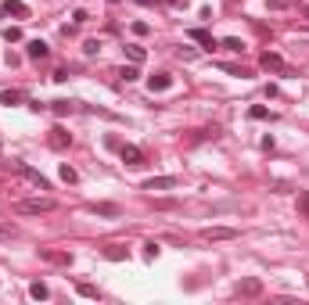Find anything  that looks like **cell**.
I'll return each instance as SVG.
<instances>
[{"mask_svg":"<svg viewBox=\"0 0 309 305\" xmlns=\"http://www.w3.org/2000/svg\"><path fill=\"white\" fill-rule=\"evenodd\" d=\"M54 208H58L54 197H25V201L14 205L18 216H43V212H54Z\"/></svg>","mask_w":309,"mask_h":305,"instance_id":"obj_1","label":"cell"},{"mask_svg":"<svg viewBox=\"0 0 309 305\" xmlns=\"http://www.w3.org/2000/svg\"><path fill=\"white\" fill-rule=\"evenodd\" d=\"M14 169H18V173H22V176H25L29 183H36V187H40V190H51V180H47V176H43V173H36V169H33V165H22V162H18V165H14Z\"/></svg>","mask_w":309,"mask_h":305,"instance_id":"obj_2","label":"cell"},{"mask_svg":"<svg viewBox=\"0 0 309 305\" xmlns=\"http://www.w3.org/2000/svg\"><path fill=\"white\" fill-rule=\"evenodd\" d=\"M202 237H205V241H234L237 230H234V226H205Z\"/></svg>","mask_w":309,"mask_h":305,"instance_id":"obj_3","label":"cell"},{"mask_svg":"<svg viewBox=\"0 0 309 305\" xmlns=\"http://www.w3.org/2000/svg\"><path fill=\"white\" fill-rule=\"evenodd\" d=\"M259 65L266 68V72H288V61H284L281 54H270V51H266V54L259 58Z\"/></svg>","mask_w":309,"mask_h":305,"instance_id":"obj_4","label":"cell"},{"mask_svg":"<svg viewBox=\"0 0 309 305\" xmlns=\"http://www.w3.org/2000/svg\"><path fill=\"white\" fill-rule=\"evenodd\" d=\"M176 176H151V180H144V190H173L176 187Z\"/></svg>","mask_w":309,"mask_h":305,"instance_id":"obj_5","label":"cell"},{"mask_svg":"<svg viewBox=\"0 0 309 305\" xmlns=\"http://www.w3.org/2000/svg\"><path fill=\"white\" fill-rule=\"evenodd\" d=\"M47 140H51V147H54V151H65V147L72 144V136H69L65 129H61V126H54V129H51V136H47Z\"/></svg>","mask_w":309,"mask_h":305,"instance_id":"obj_6","label":"cell"},{"mask_svg":"<svg viewBox=\"0 0 309 305\" xmlns=\"http://www.w3.org/2000/svg\"><path fill=\"white\" fill-rule=\"evenodd\" d=\"M148 86H151V94H162V90L173 86V75H169V72H158V75H151V79H148Z\"/></svg>","mask_w":309,"mask_h":305,"instance_id":"obj_7","label":"cell"},{"mask_svg":"<svg viewBox=\"0 0 309 305\" xmlns=\"http://www.w3.org/2000/svg\"><path fill=\"white\" fill-rule=\"evenodd\" d=\"M119 155H122V162H126V165H141V162H144L141 147H133V144H122V147H119Z\"/></svg>","mask_w":309,"mask_h":305,"instance_id":"obj_8","label":"cell"},{"mask_svg":"<svg viewBox=\"0 0 309 305\" xmlns=\"http://www.w3.org/2000/svg\"><path fill=\"white\" fill-rule=\"evenodd\" d=\"M0 11H4V14H14V18H29V7L22 4V0H4Z\"/></svg>","mask_w":309,"mask_h":305,"instance_id":"obj_9","label":"cell"},{"mask_svg":"<svg viewBox=\"0 0 309 305\" xmlns=\"http://www.w3.org/2000/svg\"><path fill=\"white\" fill-rule=\"evenodd\" d=\"M25 54L33 58V61H43V58H51V47H47V43H43V40H33V43H29V47H25Z\"/></svg>","mask_w":309,"mask_h":305,"instance_id":"obj_10","label":"cell"},{"mask_svg":"<svg viewBox=\"0 0 309 305\" xmlns=\"http://www.w3.org/2000/svg\"><path fill=\"white\" fill-rule=\"evenodd\" d=\"M259 291H262V284H259L255 277H252V280H241V284H237V295H244V298H255Z\"/></svg>","mask_w":309,"mask_h":305,"instance_id":"obj_11","label":"cell"},{"mask_svg":"<svg viewBox=\"0 0 309 305\" xmlns=\"http://www.w3.org/2000/svg\"><path fill=\"white\" fill-rule=\"evenodd\" d=\"M90 212H97V216L115 219V216H119V205H112V201H101V205H90Z\"/></svg>","mask_w":309,"mask_h":305,"instance_id":"obj_12","label":"cell"},{"mask_svg":"<svg viewBox=\"0 0 309 305\" xmlns=\"http://www.w3.org/2000/svg\"><path fill=\"white\" fill-rule=\"evenodd\" d=\"M187 36H191V40H198V43H202V47H205V51H212V47H216V40H212V36L205 33V29H191V33H187Z\"/></svg>","mask_w":309,"mask_h":305,"instance_id":"obj_13","label":"cell"},{"mask_svg":"<svg viewBox=\"0 0 309 305\" xmlns=\"http://www.w3.org/2000/svg\"><path fill=\"white\" fill-rule=\"evenodd\" d=\"M72 108H76V104L72 101H51V112L61 119V115H72Z\"/></svg>","mask_w":309,"mask_h":305,"instance_id":"obj_14","label":"cell"},{"mask_svg":"<svg viewBox=\"0 0 309 305\" xmlns=\"http://www.w3.org/2000/svg\"><path fill=\"white\" fill-rule=\"evenodd\" d=\"M126 58L133 61V65H141V61H144L148 54H144V47H137V43H130V47H126Z\"/></svg>","mask_w":309,"mask_h":305,"instance_id":"obj_15","label":"cell"},{"mask_svg":"<svg viewBox=\"0 0 309 305\" xmlns=\"http://www.w3.org/2000/svg\"><path fill=\"white\" fill-rule=\"evenodd\" d=\"M18 101H22L18 90H4V94H0V104H7V108H11V104H18Z\"/></svg>","mask_w":309,"mask_h":305,"instance_id":"obj_16","label":"cell"},{"mask_svg":"<svg viewBox=\"0 0 309 305\" xmlns=\"http://www.w3.org/2000/svg\"><path fill=\"white\" fill-rule=\"evenodd\" d=\"M223 47H227L230 54H241V51H244V43H241L237 36H227V40H223Z\"/></svg>","mask_w":309,"mask_h":305,"instance_id":"obj_17","label":"cell"},{"mask_svg":"<svg viewBox=\"0 0 309 305\" xmlns=\"http://www.w3.org/2000/svg\"><path fill=\"white\" fill-rule=\"evenodd\" d=\"M266 7L270 11H291V7H295V0H270Z\"/></svg>","mask_w":309,"mask_h":305,"instance_id":"obj_18","label":"cell"},{"mask_svg":"<svg viewBox=\"0 0 309 305\" xmlns=\"http://www.w3.org/2000/svg\"><path fill=\"white\" fill-rule=\"evenodd\" d=\"M29 295H33L36 302H43V298H47L51 291H47V287H43V284H29Z\"/></svg>","mask_w":309,"mask_h":305,"instance_id":"obj_19","label":"cell"},{"mask_svg":"<svg viewBox=\"0 0 309 305\" xmlns=\"http://www.w3.org/2000/svg\"><path fill=\"white\" fill-rule=\"evenodd\" d=\"M4 40H7V43H18V40H22V29H18V25H7V29H4Z\"/></svg>","mask_w":309,"mask_h":305,"instance_id":"obj_20","label":"cell"},{"mask_svg":"<svg viewBox=\"0 0 309 305\" xmlns=\"http://www.w3.org/2000/svg\"><path fill=\"white\" fill-rule=\"evenodd\" d=\"M119 75H122L126 83H133V79H137L141 72H137V65H122V68H119Z\"/></svg>","mask_w":309,"mask_h":305,"instance_id":"obj_21","label":"cell"},{"mask_svg":"<svg viewBox=\"0 0 309 305\" xmlns=\"http://www.w3.org/2000/svg\"><path fill=\"white\" fill-rule=\"evenodd\" d=\"M11 237H18V226H7V223H0V241H11Z\"/></svg>","mask_w":309,"mask_h":305,"instance_id":"obj_22","label":"cell"},{"mask_svg":"<svg viewBox=\"0 0 309 305\" xmlns=\"http://www.w3.org/2000/svg\"><path fill=\"white\" fill-rule=\"evenodd\" d=\"M43 258H47V262H72V255H58V251H43Z\"/></svg>","mask_w":309,"mask_h":305,"instance_id":"obj_23","label":"cell"},{"mask_svg":"<svg viewBox=\"0 0 309 305\" xmlns=\"http://www.w3.org/2000/svg\"><path fill=\"white\" fill-rule=\"evenodd\" d=\"M97 51H101V40H86V43H83V54H86V58H94Z\"/></svg>","mask_w":309,"mask_h":305,"instance_id":"obj_24","label":"cell"},{"mask_svg":"<svg viewBox=\"0 0 309 305\" xmlns=\"http://www.w3.org/2000/svg\"><path fill=\"white\" fill-rule=\"evenodd\" d=\"M61 180H65V183H76V180H79V173H76L72 165H61Z\"/></svg>","mask_w":309,"mask_h":305,"instance_id":"obj_25","label":"cell"},{"mask_svg":"<svg viewBox=\"0 0 309 305\" xmlns=\"http://www.w3.org/2000/svg\"><path fill=\"white\" fill-rule=\"evenodd\" d=\"M248 119H255V122H262V119H270V112H266V108H262V104H255V108L248 112Z\"/></svg>","mask_w":309,"mask_h":305,"instance_id":"obj_26","label":"cell"},{"mask_svg":"<svg viewBox=\"0 0 309 305\" xmlns=\"http://www.w3.org/2000/svg\"><path fill=\"white\" fill-rule=\"evenodd\" d=\"M76 291H79L83 298H97V287H94V284H79V287H76Z\"/></svg>","mask_w":309,"mask_h":305,"instance_id":"obj_27","label":"cell"},{"mask_svg":"<svg viewBox=\"0 0 309 305\" xmlns=\"http://www.w3.org/2000/svg\"><path fill=\"white\" fill-rule=\"evenodd\" d=\"M144 255H148V258H154V255H158V244L148 241V244H144Z\"/></svg>","mask_w":309,"mask_h":305,"instance_id":"obj_28","label":"cell"},{"mask_svg":"<svg viewBox=\"0 0 309 305\" xmlns=\"http://www.w3.org/2000/svg\"><path fill=\"white\" fill-rule=\"evenodd\" d=\"M176 54H180L183 61H191V58H194V47H176Z\"/></svg>","mask_w":309,"mask_h":305,"instance_id":"obj_29","label":"cell"},{"mask_svg":"<svg viewBox=\"0 0 309 305\" xmlns=\"http://www.w3.org/2000/svg\"><path fill=\"white\" fill-rule=\"evenodd\" d=\"M299 208H302L306 216H309V194H299Z\"/></svg>","mask_w":309,"mask_h":305,"instance_id":"obj_30","label":"cell"},{"mask_svg":"<svg viewBox=\"0 0 309 305\" xmlns=\"http://www.w3.org/2000/svg\"><path fill=\"white\" fill-rule=\"evenodd\" d=\"M169 4H173V7H183V4H187V0H169Z\"/></svg>","mask_w":309,"mask_h":305,"instance_id":"obj_31","label":"cell"},{"mask_svg":"<svg viewBox=\"0 0 309 305\" xmlns=\"http://www.w3.org/2000/svg\"><path fill=\"white\" fill-rule=\"evenodd\" d=\"M137 4H141V7H151V4H154V0H137Z\"/></svg>","mask_w":309,"mask_h":305,"instance_id":"obj_32","label":"cell"},{"mask_svg":"<svg viewBox=\"0 0 309 305\" xmlns=\"http://www.w3.org/2000/svg\"><path fill=\"white\" fill-rule=\"evenodd\" d=\"M108 4H119V0H108Z\"/></svg>","mask_w":309,"mask_h":305,"instance_id":"obj_33","label":"cell"},{"mask_svg":"<svg viewBox=\"0 0 309 305\" xmlns=\"http://www.w3.org/2000/svg\"><path fill=\"white\" fill-rule=\"evenodd\" d=\"M306 14H309V7H306Z\"/></svg>","mask_w":309,"mask_h":305,"instance_id":"obj_34","label":"cell"}]
</instances>
